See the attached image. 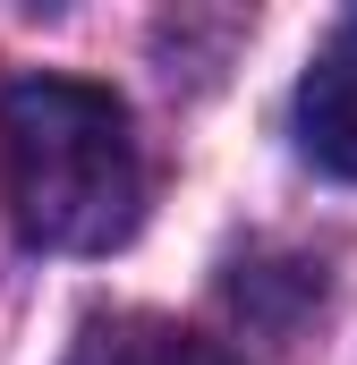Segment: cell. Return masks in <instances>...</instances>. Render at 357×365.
<instances>
[{"label":"cell","instance_id":"6da1fadb","mask_svg":"<svg viewBox=\"0 0 357 365\" xmlns=\"http://www.w3.org/2000/svg\"><path fill=\"white\" fill-rule=\"evenodd\" d=\"M0 195L26 247L111 255L145 221L136 119L111 86L86 77H17L0 93Z\"/></svg>","mask_w":357,"mask_h":365},{"label":"cell","instance_id":"7a4b0ae2","mask_svg":"<svg viewBox=\"0 0 357 365\" xmlns=\"http://www.w3.org/2000/svg\"><path fill=\"white\" fill-rule=\"evenodd\" d=\"M298 145L315 170L357 187V17L315 51V68L298 77Z\"/></svg>","mask_w":357,"mask_h":365},{"label":"cell","instance_id":"3957f363","mask_svg":"<svg viewBox=\"0 0 357 365\" xmlns=\"http://www.w3.org/2000/svg\"><path fill=\"white\" fill-rule=\"evenodd\" d=\"M77 365H247V357H230L221 340H204L187 323H162V314H111V323L86 331Z\"/></svg>","mask_w":357,"mask_h":365}]
</instances>
